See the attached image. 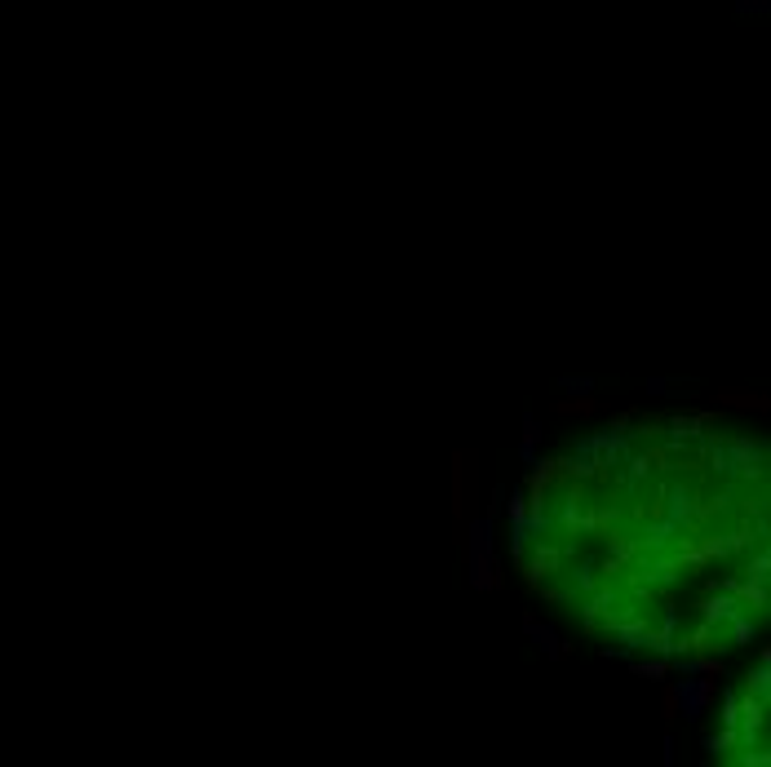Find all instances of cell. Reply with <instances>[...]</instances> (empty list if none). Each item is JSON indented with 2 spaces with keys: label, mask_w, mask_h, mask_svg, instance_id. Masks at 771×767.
<instances>
[{
  "label": "cell",
  "mask_w": 771,
  "mask_h": 767,
  "mask_svg": "<svg viewBox=\"0 0 771 767\" xmlns=\"http://www.w3.org/2000/svg\"><path fill=\"white\" fill-rule=\"evenodd\" d=\"M514 555L603 643L678 661L736 652L767 617V448L714 417L594 431L532 475Z\"/></svg>",
  "instance_id": "1"
},
{
  "label": "cell",
  "mask_w": 771,
  "mask_h": 767,
  "mask_svg": "<svg viewBox=\"0 0 771 767\" xmlns=\"http://www.w3.org/2000/svg\"><path fill=\"white\" fill-rule=\"evenodd\" d=\"M767 688L763 674L758 683H749L740 697H732L723 714V741H718V754L732 763H763L767 759Z\"/></svg>",
  "instance_id": "2"
}]
</instances>
